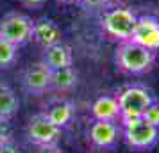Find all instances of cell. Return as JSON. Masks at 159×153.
Instances as JSON below:
<instances>
[{
  "instance_id": "obj_15",
  "label": "cell",
  "mask_w": 159,
  "mask_h": 153,
  "mask_svg": "<svg viewBox=\"0 0 159 153\" xmlns=\"http://www.w3.org/2000/svg\"><path fill=\"white\" fill-rule=\"evenodd\" d=\"M75 86H77V73H75V70H73L72 66L52 71L50 89H56V91H70Z\"/></svg>"
},
{
  "instance_id": "obj_2",
  "label": "cell",
  "mask_w": 159,
  "mask_h": 153,
  "mask_svg": "<svg viewBox=\"0 0 159 153\" xmlns=\"http://www.w3.org/2000/svg\"><path fill=\"white\" fill-rule=\"evenodd\" d=\"M138 22V15L129 7L116 6L107 9L100 18L102 32L116 43L129 41Z\"/></svg>"
},
{
  "instance_id": "obj_10",
  "label": "cell",
  "mask_w": 159,
  "mask_h": 153,
  "mask_svg": "<svg viewBox=\"0 0 159 153\" xmlns=\"http://www.w3.org/2000/svg\"><path fill=\"white\" fill-rule=\"evenodd\" d=\"M41 62H43L50 71L54 70H61V68H70L73 66V53L72 48L65 45L63 41L50 46H45L43 53H41Z\"/></svg>"
},
{
  "instance_id": "obj_5",
  "label": "cell",
  "mask_w": 159,
  "mask_h": 153,
  "mask_svg": "<svg viewBox=\"0 0 159 153\" xmlns=\"http://www.w3.org/2000/svg\"><path fill=\"white\" fill-rule=\"evenodd\" d=\"M32 27L34 20H30L27 15L7 13L4 18H0V37L15 46H22L32 39Z\"/></svg>"
},
{
  "instance_id": "obj_13",
  "label": "cell",
  "mask_w": 159,
  "mask_h": 153,
  "mask_svg": "<svg viewBox=\"0 0 159 153\" xmlns=\"http://www.w3.org/2000/svg\"><path fill=\"white\" fill-rule=\"evenodd\" d=\"M45 114L56 126L65 128L72 123L73 116H75V105L68 100H59V102L52 103L50 107L45 110Z\"/></svg>"
},
{
  "instance_id": "obj_22",
  "label": "cell",
  "mask_w": 159,
  "mask_h": 153,
  "mask_svg": "<svg viewBox=\"0 0 159 153\" xmlns=\"http://www.w3.org/2000/svg\"><path fill=\"white\" fill-rule=\"evenodd\" d=\"M61 2H75V0H61Z\"/></svg>"
},
{
  "instance_id": "obj_21",
  "label": "cell",
  "mask_w": 159,
  "mask_h": 153,
  "mask_svg": "<svg viewBox=\"0 0 159 153\" xmlns=\"http://www.w3.org/2000/svg\"><path fill=\"white\" fill-rule=\"evenodd\" d=\"M75 2H79V4H82V6H89V7H91V6H97L100 0H75Z\"/></svg>"
},
{
  "instance_id": "obj_1",
  "label": "cell",
  "mask_w": 159,
  "mask_h": 153,
  "mask_svg": "<svg viewBox=\"0 0 159 153\" xmlns=\"http://www.w3.org/2000/svg\"><path fill=\"white\" fill-rule=\"evenodd\" d=\"M157 62V53L145 48L134 41H122L116 43L115 48V66L118 71L130 75V77H141L154 70Z\"/></svg>"
},
{
  "instance_id": "obj_9",
  "label": "cell",
  "mask_w": 159,
  "mask_h": 153,
  "mask_svg": "<svg viewBox=\"0 0 159 153\" xmlns=\"http://www.w3.org/2000/svg\"><path fill=\"white\" fill-rule=\"evenodd\" d=\"M50 77L52 71L43 64V62H36V64L29 66L22 77L23 89L32 96H39L47 93L50 89Z\"/></svg>"
},
{
  "instance_id": "obj_12",
  "label": "cell",
  "mask_w": 159,
  "mask_h": 153,
  "mask_svg": "<svg viewBox=\"0 0 159 153\" xmlns=\"http://www.w3.org/2000/svg\"><path fill=\"white\" fill-rule=\"evenodd\" d=\"M91 117L100 121H118L120 123V105L116 95H102L91 103Z\"/></svg>"
},
{
  "instance_id": "obj_6",
  "label": "cell",
  "mask_w": 159,
  "mask_h": 153,
  "mask_svg": "<svg viewBox=\"0 0 159 153\" xmlns=\"http://www.w3.org/2000/svg\"><path fill=\"white\" fill-rule=\"evenodd\" d=\"M63 128H59L47 117L45 112L34 114L27 123V139L34 146H52L57 144L61 139Z\"/></svg>"
},
{
  "instance_id": "obj_11",
  "label": "cell",
  "mask_w": 159,
  "mask_h": 153,
  "mask_svg": "<svg viewBox=\"0 0 159 153\" xmlns=\"http://www.w3.org/2000/svg\"><path fill=\"white\" fill-rule=\"evenodd\" d=\"M32 39L45 48V46H50V45L61 43L63 41V32L57 27V23L52 22L50 18H39V20H34Z\"/></svg>"
},
{
  "instance_id": "obj_20",
  "label": "cell",
  "mask_w": 159,
  "mask_h": 153,
  "mask_svg": "<svg viewBox=\"0 0 159 153\" xmlns=\"http://www.w3.org/2000/svg\"><path fill=\"white\" fill-rule=\"evenodd\" d=\"M0 153H20V151H18L16 146H13L11 142L2 141V142H0Z\"/></svg>"
},
{
  "instance_id": "obj_18",
  "label": "cell",
  "mask_w": 159,
  "mask_h": 153,
  "mask_svg": "<svg viewBox=\"0 0 159 153\" xmlns=\"http://www.w3.org/2000/svg\"><path fill=\"white\" fill-rule=\"evenodd\" d=\"M20 4L27 9H41L47 4V0H20Z\"/></svg>"
},
{
  "instance_id": "obj_8",
  "label": "cell",
  "mask_w": 159,
  "mask_h": 153,
  "mask_svg": "<svg viewBox=\"0 0 159 153\" xmlns=\"http://www.w3.org/2000/svg\"><path fill=\"white\" fill-rule=\"evenodd\" d=\"M130 41L141 45L148 50L159 53V18L154 15L138 16L134 32L130 36Z\"/></svg>"
},
{
  "instance_id": "obj_16",
  "label": "cell",
  "mask_w": 159,
  "mask_h": 153,
  "mask_svg": "<svg viewBox=\"0 0 159 153\" xmlns=\"http://www.w3.org/2000/svg\"><path fill=\"white\" fill-rule=\"evenodd\" d=\"M18 59V46L6 41L0 37V68H9L13 66Z\"/></svg>"
},
{
  "instance_id": "obj_19",
  "label": "cell",
  "mask_w": 159,
  "mask_h": 153,
  "mask_svg": "<svg viewBox=\"0 0 159 153\" xmlns=\"http://www.w3.org/2000/svg\"><path fill=\"white\" fill-rule=\"evenodd\" d=\"M36 153H65L57 144H52V146H39V150Z\"/></svg>"
},
{
  "instance_id": "obj_3",
  "label": "cell",
  "mask_w": 159,
  "mask_h": 153,
  "mask_svg": "<svg viewBox=\"0 0 159 153\" xmlns=\"http://www.w3.org/2000/svg\"><path fill=\"white\" fill-rule=\"evenodd\" d=\"M116 100L120 105V123H122V121L138 119L143 116L147 107L156 100V95L141 84H134L122 89L116 95Z\"/></svg>"
},
{
  "instance_id": "obj_14",
  "label": "cell",
  "mask_w": 159,
  "mask_h": 153,
  "mask_svg": "<svg viewBox=\"0 0 159 153\" xmlns=\"http://www.w3.org/2000/svg\"><path fill=\"white\" fill-rule=\"evenodd\" d=\"M20 107V100L15 89L7 84H0V123H9L16 116Z\"/></svg>"
},
{
  "instance_id": "obj_4",
  "label": "cell",
  "mask_w": 159,
  "mask_h": 153,
  "mask_svg": "<svg viewBox=\"0 0 159 153\" xmlns=\"http://www.w3.org/2000/svg\"><path fill=\"white\" fill-rule=\"evenodd\" d=\"M122 139L134 151H150L159 144V130L148 125L143 117L122 121Z\"/></svg>"
},
{
  "instance_id": "obj_17",
  "label": "cell",
  "mask_w": 159,
  "mask_h": 153,
  "mask_svg": "<svg viewBox=\"0 0 159 153\" xmlns=\"http://www.w3.org/2000/svg\"><path fill=\"white\" fill-rule=\"evenodd\" d=\"M147 121L148 125H152L154 128H157L159 130V100L156 98L154 102L147 107V110L143 112V116H141Z\"/></svg>"
},
{
  "instance_id": "obj_7",
  "label": "cell",
  "mask_w": 159,
  "mask_h": 153,
  "mask_svg": "<svg viewBox=\"0 0 159 153\" xmlns=\"http://www.w3.org/2000/svg\"><path fill=\"white\" fill-rule=\"evenodd\" d=\"M89 142L98 150H115L122 139V125L118 121H100L93 119L88 130Z\"/></svg>"
}]
</instances>
